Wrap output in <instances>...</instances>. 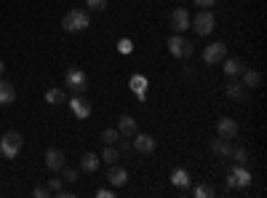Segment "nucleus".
<instances>
[{"instance_id":"nucleus-1","label":"nucleus","mask_w":267,"mask_h":198,"mask_svg":"<svg viewBox=\"0 0 267 198\" xmlns=\"http://www.w3.org/2000/svg\"><path fill=\"white\" fill-rule=\"evenodd\" d=\"M88 24H91V16L83 8H73V11H67L64 19H61V30H64V33H83V30H88Z\"/></svg>"},{"instance_id":"nucleus-2","label":"nucleus","mask_w":267,"mask_h":198,"mask_svg":"<svg viewBox=\"0 0 267 198\" xmlns=\"http://www.w3.org/2000/svg\"><path fill=\"white\" fill-rule=\"evenodd\" d=\"M251 187V172L243 163H235L227 172V190H246Z\"/></svg>"},{"instance_id":"nucleus-3","label":"nucleus","mask_w":267,"mask_h":198,"mask_svg":"<svg viewBox=\"0 0 267 198\" xmlns=\"http://www.w3.org/2000/svg\"><path fill=\"white\" fill-rule=\"evenodd\" d=\"M22 134L19 131H6L3 139H0V153H3V158H16L19 153H22Z\"/></svg>"},{"instance_id":"nucleus-4","label":"nucleus","mask_w":267,"mask_h":198,"mask_svg":"<svg viewBox=\"0 0 267 198\" xmlns=\"http://www.w3.org/2000/svg\"><path fill=\"white\" fill-rule=\"evenodd\" d=\"M86 86H88L86 72L80 67H67V72H64V89L73 91V94H83Z\"/></svg>"},{"instance_id":"nucleus-5","label":"nucleus","mask_w":267,"mask_h":198,"mask_svg":"<svg viewBox=\"0 0 267 198\" xmlns=\"http://www.w3.org/2000/svg\"><path fill=\"white\" fill-rule=\"evenodd\" d=\"M192 51H195L192 43H190V40H184L182 33H177V35L169 38V54H171V56H177V59H190Z\"/></svg>"},{"instance_id":"nucleus-6","label":"nucleus","mask_w":267,"mask_h":198,"mask_svg":"<svg viewBox=\"0 0 267 198\" xmlns=\"http://www.w3.org/2000/svg\"><path fill=\"white\" fill-rule=\"evenodd\" d=\"M190 24L198 35H211L214 27H217V19H214L211 11H203L201 8V14H195V19H190Z\"/></svg>"},{"instance_id":"nucleus-7","label":"nucleus","mask_w":267,"mask_h":198,"mask_svg":"<svg viewBox=\"0 0 267 198\" xmlns=\"http://www.w3.org/2000/svg\"><path fill=\"white\" fill-rule=\"evenodd\" d=\"M224 56H227V46H224L222 40L209 43L206 48H203V62H206V65H219Z\"/></svg>"},{"instance_id":"nucleus-8","label":"nucleus","mask_w":267,"mask_h":198,"mask_svg":"<svg viewBox=\"0 0 267 198\" xmlns=\"http://www.w3.org/2000/svg\"><path fill=\"white\" fill-rule=\"evenodd\" d=\"M131 148L137 150V153H142V155H150L152 150H155V137L152 134H134V139H131Z\"/></svg>"},{"instance_id":"nucleus-9","label":"nucleus","mask_w":267,"mask_h":198,"mask_svg":"<svg viewBox=\"0 0 267 198\" xmlns=\"http://www.w3.org/2000/svg\"><path fill=\"white\" fill-rule=\"evenodd\" d=\"M70 107H73V116H78L80 121L91 118V102L83 97V94H73V99H70Z\"/></svg>"},{"instance_id":"nucleus-10","label":"nucleus","mask_w":267,"mask_h":198,"mask_svg":"<svg viewBox=\"0 0 267 198\" xmlns=\"http://www.w3.org/2000/svg\"><path fill=\"white\" fill-rule=\"evenodd\" d=\"M217 137H222V139H235L238 137V123H235L230 116H224V118H219L217 121Z\"/></svg>"},{"instance_id":"nucleus-11","label":"nucleus","mask_w":267,"mask_h":198,"mask_svg":"<svg viewBox=\"0 0 267 198\" xmlns=\"http://www.w3.org/2000/svg\"><path fill=\"white\" fill-rule=\"evenodd\" d=\"M190 14H187V8H174L171 16H169V22H171V30H177V33H184V30L190 27Z\"/></svg>"},{"instance_id":"nucleus-12","label":"nucleus","mask_w":267,"mask_h":198,"mask_svg":"<svg viewBox=\"0 0 267 198\" xmlns=\"http://www.w3.org/2000/svg\"><path fill=\"white\" fill-rule=\"evenodd\" d=\"M46 166H48L51 172L59 174L61 169H64V153L56 150V148H48V150H46Z\"/></svg>"},{"instance_id":"nucleus-13","label":"nucleus","mask_w":267,"mask_h":198,"mask_svg":"<svg viewBox=\"0 0 267 198\" xmlns=\"http://www.w3.org/2000/svg\"><path fill=\"white\" fill-rule=\"evenodd\" d=\"M107 180H110V185H112V187H123V185L128 182V172L123 169V166L112 163V166H110V172H107Z\"/></svg>"},{"instance_id":"nucleus-14","label":"nucleus","mask_w":267,"mask_h":198,"mask_svg":"<svg viewBox=\"0 0 267 198\" xmlns=\"http://www.w3.org/2000/svg\"><path fill=\"white\" fill-rule=\"evenodd\" d=\"M128 86H131L134 94H137V99H139V102H145V99H147V86H150V83H147L145 75H134V78L128 80Z\"/></svg>"},{"instance_id":"nucleus-15","label":"nucleus","mask_w":267,"mask_h":198,"mask_svg":"<svg viewBox=\"0 0 267 198\" xmlns=\"http://www.w3.org/2000/svg\"><path fill=\"white\" fill-rule=\"evenodd\" d=\"M99 163H102V158L96 153H83L80 155V172H86V174H94L99 169Z\"/></svg>"},{"instance_id":"nucleus-16","label":"nucleus","mask_w":267,"mask_h":198,"mask_svg":"<svg viewBox=\"0 0 267 198\" xmlns=\"http://www.w3.org/2000/svg\"><path fill=\"white\" fill-rule=\"evenodd\" d=\"M137 118L134 116H120V121H118V131H120V137H134L137 134Z\"/></svg>"},{"instance_id":"nucleus-17","label":"nucleus","mask_w":267,"mask_h":198,"mask_svg":"<svg viewBox=\"0 0 267 198\" xmlns=\"http://www.w3.org/2000/svg\"><path fill=\"white\" fill-rule=\"evenodd\" d=\"M171 185H174V187H179V190H190L192 180H190L187 169H174V172H171Z\"/></svg>"},{"instance_id":"nucleus-18","label":"nucleus","mask_w":267,"mask_h":198,"mask_svg":"<svg viewBox=\"0 0 267 198\" xmlns=\"http://www.w3.org/2000/svg\"><path fill=\"white\" fill-rule=\"evenodd\" d=\"M14 102H16V89L8 80L0 78V105L6 107V105H14Z\"/></svg>"},{"instance_id":"nucleus-19","label":"nucleus","mask_w":267,"mask_h":198,"mask_svg":"<svg viewBox=\"0 0 267 198\" xmlns=\"http://www.w3.org/2000/svg\"><path fill=\"white\" fill-rule=\"evenodd\" d=\"M246 91H249V89H246L241 80L227 78V89H224V94H227L230 99H243V97H246Z\"/></svg>"},{"instance_id":"nucleus-20","label":"nucleus","mask_w":267,"mask_h":198,"mask_svg":"<svg viewBox=\"0 0 267 198\" xmlns=\"http://www.w3.org/2000/svg\"><path fill=\"white\" fill-rule=\"evenodd\" d=\"M222 62H224V75H227V78H238L243 72V62L241 59H235V56L227 59V56H224Z\"/></svg>"},{"instance_id":"nucleus-21","label":"nucleus","mask_w":267,"mask_h":198,"mask_svg":"<svg viewBox=\"0 0 267 198\" xmlns=\"http://www.w3.org/2000/svg\"><path fill=\"white\" fill-rule=\"evenodd\" d=\"M211 153L214 155H222V158H230V153H232V145H230V139H222V137H217L211 142Z\"/></svg>"},{"instance_id":"nucleus-22","label":"nucleus","mask_w":267,"mask_h":198,"mask_svg":"<svg viewBox=\"0 0 267 198\" xmlns=\"http://www.w3.org/2000/svg\"><path fill=\"white\" fill-rule=\"evenodd\" d=\"M241 75H243V80H241V83H243L246 89H256V86L262 83V75H259L256 70H246V67H243Z\"/></svg>"},{"instance_id":"nucleus-23","label":"nucleus","mask_w":267,"mask_h":198,"mask_svg":"<svg viewBox=\"0 0 267 198\" xmlns=\"http://www.w3.org/2000/svg\"><path fill=\"white\" fill-rule=\"evenodd\" d=\"M43 97H46L48 105H61V102H64V91H61V89H48Z\"/></svg>"},{"instance_id":"nucleus-24","label":"nucleus","mask_w":267,"mask_h":198,"mask_svg":"<svg viewBox=\"0 0 267 198\" xmlns=\"http://www.w3.org/2000/svg\"><path fill=\"white\" fill-rule=\"evenodd\" d=\"M118 158H120V150L112 148V145H107L105 153H102V161H105L107 166H112V163H118Z\"/></svg>"},{"instance_id":"nucleus-25","label":"nucleus","mask_w":267,"mask_h":198,"mask_svg":"<svg viewBox=\"0 0 267 198\" xmlns=\"http://www.w3.org/2000/svg\"><path fill=\"white\" fill-rule=\"evenodd\" d=\"M230 158L235 161V163H249V150H246V148H232V153H230Z\"/></svg>"},{"instance_id":"nucleus-26","label":"nucleus","mask_w":267,"mask_h":198,"mask_svg":"<svg viewBox=\"0 0 267 198\" xmlns=\"http://www.w3.org/2000/svg\"><path fill=\"white\" fill-rule=\"evenodd\" d=\"M118 139H120L118 129H105V131H102V142H105V145H115Z\"/></svg>"},{"instance_id":"nucleus-27","label":"nucleus","mask_w":267,"mask_h":198,"mask_svg":"<svg viewBox=\"0 0 267 198\" xmlns=\"http://www.w3.org/2000/svg\"><path fill=\"white\" fill-rule=\"evenodd\" d=\"M86 8H91V11H105L107 0H86Z\"/></svg>"},{"instance_id":"nucleus-28","label":"nucleus","mask_w":267,"mask_h":198,"mask_svg":"<svg viewBox=\"0 0 267 198\" xmlns=\"http://www.w3.org/2000/svg\"><path fill=\"white\" fill-rule=\"evenodd\" d=\"M118 51H120V54H131V51H134V43H131L128 38H120V40H118Z\"/></svg>"},{"instance_id":"nucleus-29","label":"nucleus","mask_w":267,"mask_h":198,"mask_svg":"<svg viewBox=\"0 0 267 198\" xmlns=\"http://www.w3.org/2000/svg\"><path fill=\"white\" fill-rule=\"evenodd\" d=\"M195 195H198V198L214 195V187H211V185H198V187H195Z\"/></svg>"},{"instance_id":"nucleus-30","label":"nucleus","mask_w":267,"mask_h":198,"mask_svg":"<svg viewBox=\"0 0 267 198\" xmlns=\"http://www.w3.org/2000/svg\"><path fill=\"white\" fill-rule=\"evenodd\" d=\"M32 195L35 198H48L51 195V190H48V185H38L35 190H32Z\"/></svg>"},{"instance_id":"nucleus-31","label":"nucleus","mask_w":267,"mask_h":198,"mask_svg":"<svg viewBox=\"0 0 267 198\" xmlns=\"http://www.w3.org/2000/svg\"><path fill=\"white\" fill-rule=\"evenodd\" d=\"M118 150H120V158H123V155H126V153H131L134 148H131V142H128L126 137H120V148H118Z\"/></svg>"},{"instance_id":"nucleus-32","label":"nucleus","mask_w":267,"mask_h":198,"mask_svg":"<svg viewBox=\"0 0 267 198\" xmlns=\"http://www.w3.org/2000/svg\"><path fill=\"white\" fill-rule=\"evenodd\" d=\"M64 172V182H78V169H61Z\"/></svg>"},{"instance_id":"nucleus-33","label":"nucleus","mask_w":267,"mask_h":198,"mask_svg":"<svg viewBox=\"0 0 267 198\" xmlns=\"http://www.w3.org/2000/svg\"><path fill=\"white\" fill-rule=\"evenodd\" d=\"M48 190L56 193V195L61 193V180H59V177H56V180H48Z\"/></svg>"},{"instance_id":"nucleus-34","label":"nucleus","mask_w":267,"mask_h":198,"mask_svg":"<svg viewBox=\"0 0 267 198\" xmlns=\"http://www.w3.org/2000/svg\"><path fill=\"white\" fill-rule=\"evenodd\" d=\"M214 3H217V0H195V6H198V8H203V11H211V8H214Z\"/></svg>"},{"instance_id":"nucleus-35","label":"nucleus","mask_w":267,"mask_h":198,"mask_svg":"<svg viewBox=\"0 0 267 198\" xmlns=\"http://www.w3.org/2000/svg\"><path fill=\"white\" fill-rule=\"evenodd\" d=\"M115 195V190H110V187H99L96 190V198H112Z\"/></svg>"},{"instance_id":"nucleus-36","label":"nucleus","mask_w":267,"mask_h":198,"mask_svg":"<svg viewBox=\"0 0 267 198\" xmlns=\"http://www.w3.org/2000/svg\"><path fill=\"white\" fill-rule=\"evenodd\" d=\"M3 72H6V65H3V62H0V78H3Z\"/></svg>"}]
</instances>
